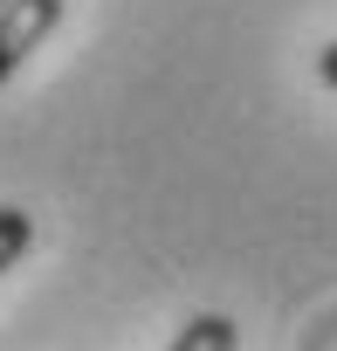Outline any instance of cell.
Wrapping results in <instances>:
<instances>
[{
	"label": "cell",
	"mask_w": 337,
	"mask_h": 351,
	"mask_svg": "<svg viewBox=\"0 0 337 351\" xmlns=\"http://www.w3.org/2000/svg\"><path fill=\"white\" fill-rule=\"evenodd\" d=\"M62 8L69 0H8V8H0V83L62 28Z\"/></svg>",
	"instance_id": "1"
},
{
	"label": "cell",
	"mask_w": 337,
	"mask_h": 351,
	"mask_svg": "<svg viewBox=\"0 0 337 351\" xmlns=\"http://www.w3.org/2000/svg\"><path fill=\"white\" fill-rule=\"evenodd\" d=\"M165 351H241V324L221 317V310H207V317L179 324V337L165 344Z\"/></svg>",
	"instance_id": "2"
},
{
	"label": "cell",
	"mask_w": 337,
	"mask_h": 351,
	"mask_svg": "<svg viewBox=\"0 0 337 351\" xmlns=\"http://www.w3.org/2000/svg\"><path fill=\"white\" fill-rule=\"evenodd\" d=\"M28 248H35V221H28L21 207H0V276H8Z\"/></svg>",
	"instance_id": "3"
},
{
	"label": "cell",
	"mask_w": 337,
	"mask_h": 351,
	"mask_svg": "<svg viewBox=\"0 0 337 351\" xmlns=\"http://www.w3.org/2000/svg\"><path fill=\"white\" fill-rule=\"evenodd\" d=\"M316 76L337 90V42H323V49H316Z\"/></svg>",
	"instance_id": "4"
},
{
	"label": "cell",
	"mask_w": 337,
	"mask_h": 351,
	"mask_svg": "<svg viewBox=\"0 0 337 351\" xmlns=\"http://www.w3.org/2000/svg\"><path fill=\"white\" fill-rule=\"evenodd\" d=\"M0 8H8V0H0Z\"/></svg>",
	"instance_id": "5"
}]
</instances>
